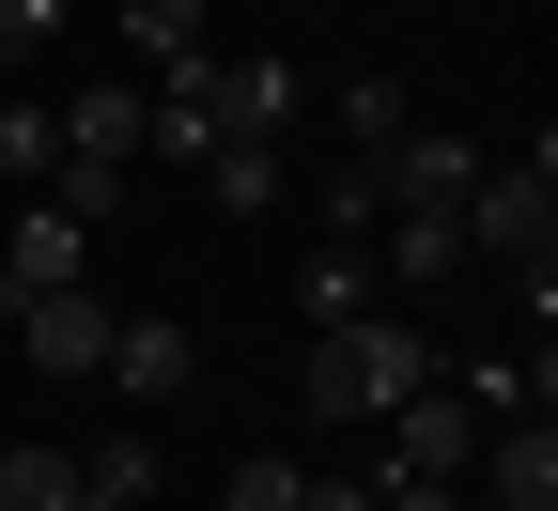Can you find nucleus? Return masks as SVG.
<instances>
[{"mask_svg":"<svg viewBox=\"0 0 558 511\" xmlns=\"http://www.w3.org/2000/svg\"><path fill=\"white\" fill-rule=\"evenodd\" d=\"M450 356H435V326H403V311H357V326H311V418L326 434H357V418H403L418 388H435Z\"/></svg>","mask_w":558,"mask_h":511,"instance_id":"nucleus-1","label":"nucleus"},{"mask_svg":"<svg viewBox=\"0 0 558 511\" xmlns=\"http://www.w3.org/2000/svg\"><path fill=\"white\" fill-rule=\"evenodd\" d=\"M465 264H512V279H543V264H558V186H543L527 156L465 186Z\"/></svg>","mask_w":558,"mask_h":511,"instance_id":"nucleus-2","label":"nucleus"},{"mask_svg":"<svg viewBox=\"0 0 558 511\" xmlns=\"http://www.w3.org/2000/svg\"><path fill=\"white\" fill-rule=\"evenodd\" d=\"M481 434H497V418H481V388L435 373V388L388 418V465H373V480H465V465H481Z\"/></svg>","mask_w":558,"mask_h":511,"instance_id":"nucleus-3","label":"nucleus"},{"mask_svg":"<svg viewBox=\"0 0 558 511\" xmlns=\"http://www.w3.org/2000/svg\"><path fill=\"white\" fill-rule=\"evenodd\" d=\"M109 388H124L140 418H171V403L202 388V326H186V311H124V326H109Z\"/></svg>","mask_w":558,"mask_h":511,"instance_id":"nucleus-4","label":"nucleus"},{"mask_svg":"<svg viewBox=\"0 0 558 511\" xmlns=\"http://www.w3.org/2000/svg\"><path fill=\"white\" fill-rule=\"evenodd\" d=\"M94 279V233L62 202H16V233H0V311H32V295H78Z\"/></svg>","mask_w":558,"mask_h":511,"instance_id":"nucleus-5","label":"nucleus"},{"mask_svg":"<svg viewBox=\"0 0 558 511\" xmlns=\"http://www.w3.org/2000/svg\"><path fill=\"white\" fill-rule=\"evenodd\" d=\"M109 295H94V279H78V295H32L16 311V356H32V373H109Z\"/></svg>","mask_w":558,"mask_h":511,"instance_id":"nucleus-6","label":"nucleus"},{"mask_svg":"<svg viewBox=\"0 0 558 511\" xmlns=\"http://www.w3.org/2000/svg\"><path fill=\"white\" fill-rule=\"evenodd\" d=\"M295 109H311V78L279 47H248V62H218V139H295Z\"/></svg>","mask_w":558,"mask_h":511,"instance_id":"nucleus-7","label":"nucleus"},{"mask_svg":"<svg viewBox=\"0 0 558 511\" xmlns=\"http://www.w3.org/2000/svg\"><path fill=\"white\" fill-rule=\"evenodd\" d=\"M373 171H388V202H403V217H465V186H481V156H465V139H418V124L388 139Z\"/></svg>","mask_w":558,"mask_h":511,"instance_id":"nucleus-8","label":"nucleus"},{"mask_svg":"<svg viewBox=\"0 0 558 511\" xmlns=\"http://www.w3.org/2000/svg\"><path fill=\"white\" fill-rule=\"evenodd\" d=\"M481 496L497 511H558V418H497L481 434Z\"/></svg>","mask_w":558,"mask_h":511,"instance_id":"nucleus-9","label":"nucleus"},{"mask_svg":"<svg viewBox=\"0 0 558 511\" xmlns=\"http://www.w3.org/2000/svg\"><path fill=\"white\" fill-rule=\"evenodd\" d=\"M140 156H218V47H202V62H156V139H140Z\"/></svg>","mask_w":558,"mask_h":511,"instance_id":"nucleus-10","label":"nucleus"},{"mask_svg":"<svg viewBox=\"0 0 558 511\" xmlns=\"http://www.w3.org/2000/svg\"><path fill=\"white\" fill-rule=\"evenodd\" d=\"M140 139H156V94H140V78H94L78 109H62V156H109V171H140Z\"/></svg>","mask_w":558,"mask_h":511,"instance_id":"nucleus-11","label":"nucleus"},{"mask_svg":"<svg viewBox=\"0 0 558 511\" xmlns=\"http://www.w3.org/2000/svg\"><path fill=\"white\" fill-rule=\"evenodd\" d=\"M373 279H403V295L465 279V217H403V202H388V248H373Z\"/></svg>","mask_w":558,"mask_h":511,"instance_id":"nucleus-12","label":"nucleus"},{"mask_svg":"<svg viewBox=\"0 0 558 511\" xmlns=\"http://www.w3.org/2000/svg\"><path fill=\"white\" fill-rule=\"evenodd\" d=\"M295 311H311V326H357V311H388V279H373V248H341V233H326V248L295 264Z\"/></svg>","mask_w":558,"mask_h":511,"instance_id":"nucleus-13","label":"nucleus"},{"mask_svg":"<svg viewBox=\"0 0 558 511\" xmlns=\"http://www.w3.org/2000/svg\"><path fill=\"white\" fill-rule=\"evenodd\" d=\"M78 511H156V434H94L78 450Z\"/></svg>","mask_w":558,"mask_h":511,"instance_id":"nucleus-14","label":"nucleus"},{"mask_svg":"<svg viewBox=\"0 0 558 511\" xmlns=\"http://www.w3.org/2000/svg\"><path fill=\"white\" fill-rule=\"evenodd\" d=\"M202 186H218V217H279V139H218V156H202Z\"/></svg>","mask_w":558,"mask_h":511,"instance_id":"nucleus-15","label":"nucleus"},{"mask_svg":"<svg viewBox=\"0 0 558 511\" xmlns=\"http://www.w3.org/2000/svg\"><path fill=\"white\" fill-rule=\"evenodd\" d=\"M47 171H62V109L0 94V186H32V202H47Z\"/></svg>","mask_w":558,"mask_h":511,"instance_id":"nucleus-16","label":"nucleus"},{"mask_svg":"<svg viewBox=\"0 0 558 511\" xmlns=\"http://www.w3.org/2000/svg\"><path fill=\"white\" fill-rule=\"evenodd\" d=\"M0 511H78V450H0Z\"/></svg>","mask_w":558,"mask_h":511,"instance_id":"nucleus-17","label":"nucleus"},{"mask_svg":"<svg viewBox=\"0 0 558 511\" xmlns=\"http://www.w3.org/2000/svg\"><path fill=\"white\" fill-rule=\"evenodd\" d=\"M124 47L140 62H202V0H124Z\"/></svg>","mask_w":558,"mask_h":511,"instance_id":"nucleus-18","label":"nucleus"},{"mask_svg":"<svg viewBox=\"0 0 558 511\" xmlns=\"http://www.w3.org/2000/svg\"><path fill=\"white\" fill-rule=\"evenodd\" d=\"M403 139V78H341V156H388Z\"/></svg>","mask_w":558,"mask_h":511,"instance_id":"nucleus-19","label":"nucleus"},{"mask_svg":"<svg viewBox=\"0 0 558 511\" xmlns=\"http://www.w3.org/2000/svg\"><path fill=\"white\" fill-rule=\"evenodd\" d=\"M47 202L78 217V233H109V217H124V171H109V156H62V171H47Z\"/></svg>","mask_w":558,"mask_h":511,"instance_id":"nucleus-20","label":"nucleus"},{"mask_svg":"<svg viewBox=\"0 0 558 511\" xmlns=\"http://www.w3.org/2000/svg\"><path fill=\"white\" fill-rule=\"evenodd\" d=\"M295 496H311V465H295V450H248V465L218 480V511H295Z\"/></svg>","mask_w":558,"mask_h":511,"instance_id":"nucleus-21","label":"nucleus"},{"mask_svg":"<svg viewBox=\"0 0 558 511\" xmlns=\"http://www.w3.org/2000/svg\"><path fill=\"white\" fill-rule=\"evenodd\" d=\"M62 16H78V0H0V62H32V47H62Z\"/></svg>","mask_w":558,"mask_h":511,"instance_id":"nucleus-22","label":"nucleus"},{"mask_svg":"<svg viewBox=\"0 0 558 511\" xmlns=\"http://www.w3.org/2000/svg\"><path fill=\"white\" fill-rule=\"evenodd\" d=\"M295 511H388V480H373V465H311V496H295Z\"/></svg>","mask_w":558,"mask_h":511,"instance_id":"nucleus-23","label":"nucleus"},{"mask_svg":"<svg viewBox=\"0 0 558 511\" xmlns=\"http://www.w3.org/2000/svg\"><path fill=\"white\" fill-rule=\"evenodd\" d=\"M388 511H465V480H388Z\"/></svg>","mask_w":558,"mask_h":511,"instance_id":"nucleus-24","label":"nucleus"},{"mask_svg":"<svg viewBox=\"0 0 558 511\" xmlns=\"http://www.w3.org/2000/svg\"><path fill=\"white\" fill-rule=\"evenodd\" d=\"M512 388H527V418H558V341L527 356V373H512Z\"/></svg>","mask_w":558,"mask_h":511,"instance_id":"nucleus-25","label":"nucleus"},{"mask_svg":"<svg viewBox=\"0 0 558 511\" xmlns=\"http://www.w3.org/2000/svg\"><path fill=\"white\" fill-rule=\"evenodd\" d=\"M527 171H543V186H558V124H543V139H527Z\"/></svg>","mask_w":558,"mask_h":511,"instance_id":"nucleus-26","label":"nucleus"},{"mask_svg":"<svg viewBox=\"0 0 558 511\" xmlns=\"http://www.w3.org/2000/svg\"><path fill=\"white\" fill-rule=\"evenodd\" d=\"M465 511H497V496H465Z\"/></svg>","mask_w":558,"mask_h":511,"instance_id":"nucleus-27","label":"nucleus"}]
</instances>
